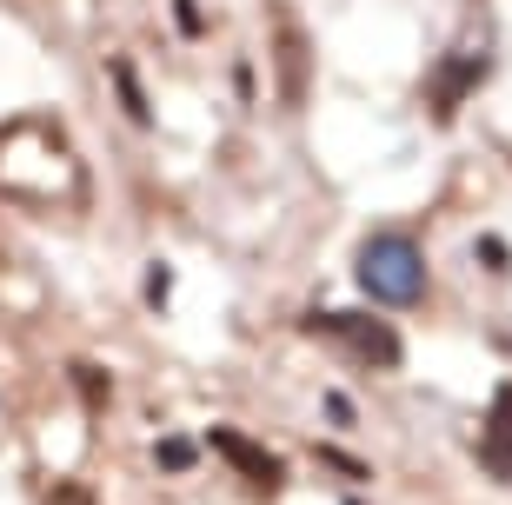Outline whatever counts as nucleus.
I'll return each instance as SVG.
<instances>
[{
	"label": "nucleus",
	"mask_w": 512,
	"mask_h": 505,
	"mask_svg": "<svg viewBox=\"0 0 512 505\" xmlns=\"http://www.w3.org/2000/svg\"><path fill=\"white\" fill-rule=\"evenodd\" d=\"M360 286L373 306H413L426 293V260H419L413 240H399V233H380V240H366L360 253Z\"/></svg>",
	"instance_id": "1"
},
{
	"label": "nucleus",
	"mask_w": 512,
	"mask_h": 505,
	"mask_svg": "<svg viewBox=\"0 0 512 505\" xmlns=\"http://www.w3.org/2000/svg\"><path fill=\"white\" fill-rule=\"evenodd\" d=\"M320 326H333L340 339H353L366 366H399V353H406L399 333L386 326V319H373V313H320Z\"/></svg>",
	"instance_id": "2"
},
{
	"label": "nucleus",
	"mask_w": 512,
	"mask_h": 505,
	"mask_svg": "<svg viewBox=\"0 0 512 505\" xmlns=\"http://www.w3.org/2000/svg\"><path fill=\"white\" fill-rule=\"evenodd\" d=\"M479 459H486L493 479H506V486H512V386H499V393H493L486 432H479Z\"/></svg>",
	"instance_id": "3"
},
{
	"label": "nucleus",
	"mask_w": 512,
	"mask_h": 505,
	"mask_svg": "<svg viewBox=\"0 0 512 505\" xmlns=\"http://www.w3.org/2000/svg\"><path fill=\"white\" fill-rule=\"evenodd\" d=\"M213 446L227 452V459H233L240 472H247V479H253L260 492H273V486H280V466H273V459H266V452L253 446V439H240V432H213Z\"/></svg>",
	"instance_id": "4"
},
{
	"label": "nucleus",
	"mask_w": 512,
	"mask_h": 505,
	"mask_svg": "<svg viewBox=\"0 0 512 505\" xmlns=\"http://www.w3.org/2000/svg\"><path fill=\"white\" fill-rule=\"evenodd\" d=\"M153 459H160V472H187L193 459H200V446H193V439H160Z\"/></svg>",
	"instance_id": "5"
},
{
	"label": "nucleus",
	"mask_w": 512,
	"mask_h": 505,
	"mask_svg": "<svg viewBox=\"0 0 512 505\" xmlns=\"http://www.w3.org/2000/svg\"><path fill=\"white\" fill-rule=\"evenodd\" d=\"M326 419H333V426H353V406H346V393H326Z\"/></svg>",
	"instance_id": "6"
}]
</instances>
